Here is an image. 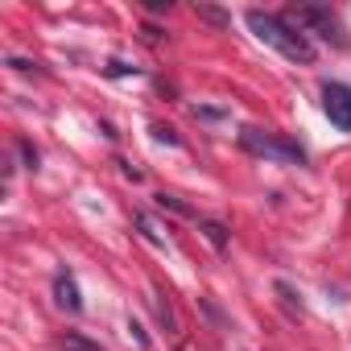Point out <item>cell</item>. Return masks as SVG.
<instances>
[{"label":"cell","instance_id":"5b68a950","mask_svg":"<svg viewBox=\"0 0 351 351\" xmlns=\"http://www.w3.org/2000/svg\"><path fill=\"white\" fill-rule=\"evenodd\" d=\"M54 302H58L62 310H71V314L83 310V298H79V285H75L71 273H58V277H54Z\"/></svg>","mask_w":351,"mask_h":351},{"label":"cell","instance_id":"ba28073f","mask_svg":"<svg viewBox=\"0 0 351 351\" xmlns=\"http://www.w3.org/2000/svg\"><path fill=\"white\" fill-rule=\"evenodd\" d=\"M203 236H207V240H211L219 252L228 248V228H223V223H203Z\"/></svg>","mask_w":351,"mask_h":351},{"label":"cell","instance_id":"9c48e42d","mask_svg":"<svg viewBox=\"0 0 351 351\" xmlns=\"http://www.w3.org/2000/svg\"><path fill=\"white\" fill-rule=\"evenodd\" d=\"M277 293H281V298H285L289 306H302V293H298V289H293L289 281H277Z\"/></svg>","mask_w":351,"mask_h":351},{"label":"cell","instance_id":"8992f818","mask_svg":"<svg viewBox=\"0 0 351 351\" xmlns=\"http://www.w3.org/2000/svg\"><path fill=\"white\" fill-rule=\"evenodd\" d=\"M58 351H104V347L91 343V339L79 335V330H62V335H58Z\"/></svg>","mask_w":351,"mask_h":351},{"label":"cell","instance_id":"3957f363","mask_svg":"<svg viewBox=\"0 0 351 351\" xmlns=\"http://www.w3.org/2000/svg\"><path fill=\"white\" fill-rule=\"evenodd\" d=\"M289 25L318 34V38L330 42L335 50H347V46H351V38H347V29L339 25V17H335L330 9H322V5H298V9H289Z\"/></svg>","mask_w":351,"mask_h":351},{"label":"cell","instance_id":"30bf717a","mask_svg":"<svg viewBox=\"0 0 351 351\" xmlns=\"http://www.w3.org/2000/svg\"><path fill=\"white\" fill-rule=\"evenodd\" d=\"M199 17H207L211 25H228V17H223L219 9H211V5H199Z\"/></svg>","mask_w":351,"mask_h":351},{"label":"cell","instance_id":"52a82bcc","mask_svg":"<svg viewBox=\"0 0 351 351\" xmlns=\"http://www.w3.org/2000/svg\"><path fill=\"white\" fill-rule=\"evenodd\" d=\"M136 228H141V236H145V240H149L153 248H165V236L157 232V223H153L149 215H136Z\"/></svg>","mask_w":351,"mask_h":351},{"label":"cell","instance_id":"7a4b0ae2","mask_svg":"<svg viewBox=\"0 0 351 351\" xmlns=\"http://www.w3.org/2000/svg\"><path fill=\"white\" fill-rule=\"evenodd\" d=\"M240 145L256 157H269V161H281V165H306V149L289 136H277V132H265V128H240Z\"/></svg>","mask_w":351,"mask_h":351},{"label":"cell","instance_id":"277c9868","mask_svg":"<svg viewBox=\"0 0 351 351\" xmlns=\"http://www.w3.org/2000/svg\"><path fill=\"white\" fill-rule=\"evenodd\" d=\"M322 112L339 132H351V87L347 83H322Z\"/></svg>","mask_w":351,"mask_h":351},{"label":"cell","instance_id":"6da1fadb","mask_svg":"<svg viewBox=\"0 0 351 351\" xmlns=\"http://www.w3.org/2000/svg\"><path fill=\"white\" fill-rule=\"evenodd\" d=\"M244 21H248V29L265 42V46H273L277 54H285L289 62H302V66H310L314 62V42L306 38V34H298V25H289V21H281V17H273V13H261V9H248L244 13Z\"/></svg>","mask_w":351,"mask_h":351}]
</instances>
